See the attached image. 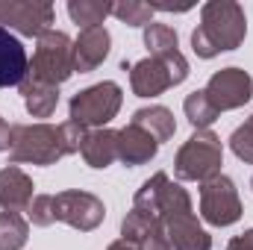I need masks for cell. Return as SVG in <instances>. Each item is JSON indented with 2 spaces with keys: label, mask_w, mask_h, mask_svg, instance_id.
Listing matches in <instances>:
<instances>
[{
  "label": "cell",
  "mask_w": 253,
  "mask_h": 250,
  "mask_svg": "<svg viewBox=\"0 0 253 250\" xmlns=\"http://www.w3.org/2000/svg\"><path fill=\"white\" fill-rule=\"evenodd\" d=\"M132 209L150 218H159L174 250H212V236L194 218L189 191L180 183H171L165 171H156L144 180L132 197Z\"/></svg>",
  "instance_id": "cell-1"
},
{
  "label": "cell",
  "mask_w": 253,
  "mask_h": 250,
  "mask_svg": "<svg viewBox=\"0 0 253 250\" xmlns=\"http://www.w3.org/2000/svg\"><path fill=\"white\" fill-rule=\"evenodd\" d=\"M248 36V15L236 0H209L200 9V27L191 33V50L200 59L242 47Z\"/></svg>",
  "instance_id": "cell-2"
},
{
  "label": "cell",
  "mask_w": 253,
  "mask_h": 250,
  "mask_svg": "<svg viewBox=\"0 0 253 250\" xmlns=\"http://www.w3.org/2000/svg\"><path fill=\"white\" fill-rule=\"evenodd\" d=\"M224 144L212 129H194L191 138L177 150L174 174L180 183H206L221 174Z\"/></svg>",
  "instance_id": "cell-3"
},
{
  "label": "cell",
  "mask_w": 253,
  "mask_h": 250,
  "mask_svg": "<svg viewBox=\"0 0 253 250\" xmlns=\"http://www.w3.org/2000/svg\"><path fill=\"white\" fill-rule=\"evenodd\" d=\"M71 74H74V42L62 30H47L44 36H39L27 80L59 88L62 83L71 80Z\"/></svg>",
  "instance_id": "cell-4"
},
{
  "label": "cell",
  "mask_w": 253,
  "mask_h": 250,
  "mask_svg": "<svg viewBox=\"0 0 253 250\" xmlns=\"http://www.w3.org/2000/svg\"><path fill=\"white\" fill-rule=\"evenodd\" d=\"M62 141H59V126L53 124H12V147L9 159L12 165H56L62 159Z\"/></svg>",
  "instance_id": "cell-5"
},
{
  "label": "cell",
  "mask_w": 253,
  "mask_h": 250,
  "mask_svg": "<svg viewBox=\"0 0 253 250\" xmlns=\"http://www.w3.org/2000/svg\"><path fill=\"white\" fill-rule=\"evenodd\" d=\"M121 103H124V91L118 83L112 80H103V83H94L83 91H77L68 103V112H71V121L85 129H103L118 112H121Z\"/></svg>",
  "instance_id": "cell-6"
},
{
  "label": "cell",
  "mask_w": 253,
  "mask_h": 250,
  "mask_svg": "<svg viewBox=\"0 0 253 250\" xmlns=\"http://www.w3.org/2000/svg\"><path fill=\"white\" fill-rule=\"evenodd\" d=\"M200 218L212 227H230L242 218V197L227 174L200 183Z\"/></svg>",
  "instance_id": "cell-7"
},
{
  "label": "cell",
  "mask_w": 253,
  "mask_h": 250,
  "mask_svg": "<svg viewBox=\"0 0 253 250\" xmlns=\"http://www.w3.org/2000/svg\"><path fill=\"white\" fill-rule=\"evenodd\" d=\"M53 215H56V221H62V224L80 230V233H91V230H97L103 224L106 206L91 191L68 188V191L53 194Z\"/></svg>",
  "instance_id": "cell-8"
},
{
  "label": "cell",
  "mask_w": 253,
  "mask_h": 250,
  "mask_svg": "<svg viewBox=\"0 0 253 250\" xmlns=\"http://www.w3.org/2000/svg\"><path fill=\"white\" fill-rule=\"evenodd\" d=\"M206 97H209V103L218 109V115L221 112H230V109H239V106H245L248 100L253 97V77L248 71H242V68H221V71H215L212 77H209V83H206Z\"/></svg>",
  "instance_id": "cell-9"
},
{
  "label": "cell",
  "mask_w": 253,
  "mask_h": 250,
  "mask_svg": "<svg viewBox=\"0 0 253 250\" xmlns=\"http://www.w3.org/2000/svg\"><path fill=\"white\" fill-rule=\"evenodd\" d=\"M53 6L50 3H33V0H0V27L15 30L21 36H44L53 24Z\"/></svg>",
  "instance_id": "cell-10"
},
{
  "label": "cell",
  "mask_w": 253,
  "mask_h": 250,
  "mask_svg": "<svg viewBox=\"0 0 253 250\" xmlns=\"http://www.w3.org/2000/svg\"><path fill=\"white\" fill-rule=\"evenodd\" d=\"M144 47H147V53L153 59H159V62L168 68L174 85H180L189 77V59L180 53L177 33L168 24H153L150 21V27H144Z\"/></svg>",
  "instance_id": "cell-11"
},
{
  "label": "cell",
  "mask_w": 253,
  "mask_h": 250,
  "mask_svg": "<svg viewBox=\"0 0 253 250\" xmlns=\"http://www.w3.org/2000/svg\"><path fill=\"white\" fill-rule=\"evenodd\" d=\"M121 239L129 242L135 250H174L168 236H165L162 221L150 218V215H141L135 209H129L126 218L121 221Z\"/></svg>",
  "instance_id": "cell-12"
},
{
  "label": "cell",
  "mask_w": 253,
  "mask_h": 250,
  "mask_svg": "<svg viewBox=\"0 0 253 250\" xmlns=\"http://www.w3.org/2000/svg\"><path fill=\"white\" fill-rule=\"evenodd\" d=\"M109 47H112V36L106 27H88V30H80L77 42H74V74H88L94 68H100L103 59L109 56Z\"/></svg>",
  "instance_id": "cell-13"
},
{
  "label": "cell",
  "mask_w": 253,
  "mask_h": 250,
  "mask_svg": "<svg viewBox=\"0 0 253 250\" xmlns=\"http://www.w3.org/2000/svg\"><path fill=\"white\" fill-rule=\"evenodd\" d=\"M129 85H132L135 97H159L174 85V80L159 59L147 56V59H138L129 65Z\"/></svg>",
  "instance_id": "cell-14"
},
{
  "label": "cell",
  "mask_w": 253,
  "mask_h": 250,
  "mask_svg": "<svg viewBox=\"0 0 253 250\" xmlns=\"http://www.w3.org/2000/svg\"><path fill=\"white\" fill-rule=\"evenodd\" d=\"M27 71H30V59H27L21 39L12 30L0 27V88L21 85Z\"/></svg>",
  "instance_id": "cell-15"
},
{
  "label": "cell",
  "mask_w": 253,
  "mask_h": 250,
  "mask_svg": "<svg viewBox=\"0 0 253 250\" xmlns=\"http://www.w3.org/2000/svg\"><path fill=\"white\" fill-rule=\"evenodd\" d=\"M156 150H159V141L138 124L129 121L124 129H118V159L124 165H129V168L147 165L156 156Z\"/></svg>",
  "instance_id": "cell-16"
},
{
  "label": "cell",
  "mask_w": 253,
  "mask_h": 250,
  "mask_svg": "<svg viewBox=\"0 0 253 250\" xmlns=\"http://www.w3.org/2000/svg\"><path fill=\"white\" fill-rule=\"evenodd\" d=\"M33 180L18 168V165H6L0 168V209L3 212H27L33 203Z\"/></svg>",
  "instance_id": "cell-17"
},
{
  "label": "cell",
  "mask_w": 253,
  "mask_h": 250,
  "mask_svg": "<svg viewBox=\"0 0 253 250\" xmlns=\"http://www.w3.org/2000/svg\"><path fill=\"white\" fill-rule=\"evenodd\" d=\"M80 153H83V159H85L88 168H97V171L109 168L118 159V129H109V126L88 129Z\"/></svg>",
  "instance_id": "cell-18"
},
{
  "label": "cell",
  "mask_w": 253,
  "mask_h": 250,
  "mask_svg": "<svg viewBox=\"0 0 253 250\" xmlns=\"http://www.w3.org/2000/svg\"><path fill=\"white\" fill-rule=\"evenodd\" d=\"M24 94V106L33 118H50L59 106V88L56 85H44V83H33L24 77V83L18 85Z\"/></svg>",
  "instance_id": "cell-19"
},
{
  "label": "cell",
  "mask_w": 253,
  "mask_h": 250,
  "mask_svg": "<svg viewBox=\"0 0 253 250\" xmlns=\"http://www.w3.org/2000/svg\"><path fill=\"white\" fill-rule=\"evenodd\" d=\"M132 124H138L141 129H147L159 144L174 138L177 132V121H174V112L165 109V106H144L138 112H132Z\"/></svg>",
  "instance_id": "cell-20"
},
{
  "label": "cell",
  "mask_w": 253,
  "mask_h": 250,
  "mask_svg": "<svg viewBox=\"0 0 253 250\" xmlns=\"http://www.w3.org/2000/svg\"><path fill=\"white\" fill-rule=\"evenodd\" d=\"M68 15L83 30L103 27V21L112 15V3H103V0H68Z\"/></svg>",
  "instance_id": "cell-21"
},
{
  "label": "cell",
  "mask_w": 253,
  "mask_h": 250,
  "mask_svg": "<svg viewBox=\"0 0 253 250\" xmlns=\"http://www.w3.org/2000/svg\"><path fill=\"white\" fill-rule=\"evenodd\" d=\"M183 112H186V118H189V124L194 129H209V126L218 121V109L209 103V97H206L203 88L191 91L189 97L183 100Z\"/></svg>",
  "instance_id": "cell-22"
},
{
  "label": "cell",
  "mask_w": 253,
  "mask_h": 250,
  "mask_svg": "<svg viewBox=\"0 0 253 250\" xmlns=\"http://www.w3.org/2000/svg\"><path fill=\"white\" fill-rule=\"evenodd\" d=\"M30 239V224L18 212H0V250H21Z\"/></svg>",
  "instance_id": "cell-23"
},
{
  "label": "cell",
  "mask_w": 253,
  "mask_h": 250,
  "mask_svg": "<svg viewBox=\"0 0 253 250\" xmlns=\"http://www.w3.org/2000/svg\"><path fill=\"white\" fill-rule=\"evenodd\" d=\"M112 15L126 27H150L153 6L141 0H124V3H112Z\"/></svg>",
  "instance_id": "cell-24"
},
{
  "label": "cell",
  "mask_w": 253,
  "mask_h": 250,
  "mask_svg": "<svg viewBox=\"0 0 253 250\" xmlns=\"http://www.w3.org/2000/svg\"><path fill=\"white\" fill-rule=\"evenodd\" d=\"M27 218L33 227H50L56 224V215H53V194H36L30 209H27Z\"/></svg>",
  "instance_id": "cell-25"
},
{
  "label": "cell",
  "mask_w": 253,
  "mask_h": 250,
  "mask_svg": "<svg viewBox=\"0 0 253 250\" xmlns=\"http://www.w3.org/2000/svg\"><path fill=\"white\" fill-rule=\"evenodd\" d=\"M230 147H233V153H236L242 162L253 165V121L251 118H248L242 126L233 129V135H230Z\"/></svg>",
  "instance_id": "cell-26"
},
{
  "label": "cell",
  "mask_w": 253,
  "mask_h": 250,
  "mask_svg": "<svg viewBox=\"0 0 253 250\" xmlns=\"http://www.w3.org/2000/svg\"><path fill=\"white\" fill-rule=\"evenodd\" d=\"M85 135H88V129H85V126H80V124H74V121L59 124V141H62V153H65V156L80 153V150H83Z\"/></svg>",
  "instance_id": "cell-27"
},
{
  "label": "cell",
  "mask_w": 253,
  "mask_h": 250,
  "mask_svg": "<svg viewBox=\"0 0 253 250\" xmlns=\"http://www.w3.org/2000/svg\"><path fill=\"white\" fill-rule=\"evenodd\" d=\"M227 250H253V230H245L242 236L230 239V245H227Z\"/></svg>",
  "instance_id": "cell-28"
},
{
  "label": "cell",
  "mask_w": 253,
  "mask_h": 250,
  "mask_svg": "<svg viewBox=\"0 0 253 250\" xmlns=\"http://www.w3.org/2000/svg\"><path fill=\"white\" fill-rule=\"evenodd\" d=\"M12 147V124H6V118H0V153Z\"/></svg>",
  "instance_id": "cell-29"
},
{
  "label": "cell",
  "mask_w": 253,
  "mask_h": 250,
  "mask_svg": "<svg viewBox=\"0 0 253 250\" xmlns=\"http://www.w3.org/2000/svg\"><path fill=\"white\" fill-rule=\"evenodd\" d=\"M106 250H135V248H132L129 242H124V239H118V242H112Z\"/></svg>",
  "instance_id": "cell-30"
},
{
  "label": "cell",
  "mask_w": 253,
  "mask_h": 250,
  "mask_svg": "<svg viewBox=\"0 0 253 250\" xmlns=\"http://www.w3.org/2000/svg\"><path fill=\"white\" fill-rule=\"evenodd\" d=\"M251 188H253V177H251Z\"/></svg>",
  "instance_id": "cell-31"
},
{
  "label": "cell",
  "mask_w": 253,
  "mask_h": 250,
  "mask_svg": "<svg viewBox=\"0 0 253 250\" xmlns=\"http://www.w3.org/2000/svg\"><path fill=\"white\" fill-rule=\"evenodd\" d=\"M251 121H253V115H251Z\"/></svg>",
  "instance_id": "cell-32"
}]
</instances>
